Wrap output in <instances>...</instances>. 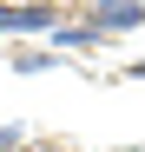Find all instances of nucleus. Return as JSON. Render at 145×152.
<instances>
[{"label": "nucleus", "instance_id": "1", "mask_svg": "<svg viewBox=\"0 0 145 152\" xmlns=\"http://www.w3.org/2000/svg\"><path fill=\"white\" fill-rule=\"evenodd\" d=\"M86 27L92 33H119V27H145V0H92L86 7Z\"/></svg>", "mask_w": 145, "mask_h": 152}, {"label": "nucleus", "instance_id": "2", "mask_svg": "<svg viewBox=\"0 0 145 152\" xmlns=\"http://www.w3.org/2000/svg\"><path fill=\"white\" fill-rule=\"evenodd\" d=\"M59 13L53 7H0V33H53Z\"/></svg>", "mask_w": 145, "mask_h": 152}, {"label": "nucleus", "instance_id": "3", "mask_svg": "<svg viewBox=\"0 0 145 152\" xmlns=\"http://www.w3.org/2000/svg\"><path fill=\"white\" fill-rule=\"evenodd\" d=\"M20 152H59V145L53 139H33V145H20Z\"/></svg>", "mask_w": 145, "mask_h": 152}]
</instances>
